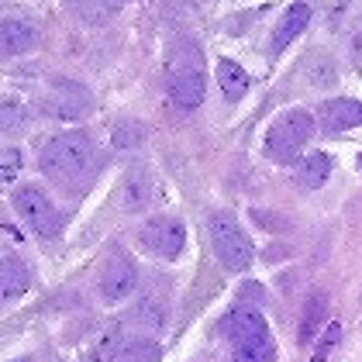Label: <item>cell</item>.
<instances>
[{
    "instance_id": "obj_14",
    "label": "cell",
    "mask_w": 362,
    "mask_h": 362,
    "mask_svg": "<svg viewBox=\"0 0 362 362\" xmlns=\"http://www.w3.org/2000/svg\"><path fill=\"white\" fill-rule=\"evenodd\" d=\"M166 314H169V297L166 293H156V290H148L139 300V307H135V321L145 325L148 332H159L166 325Z\"/></svg>"
},
{
    "instance_id": "obj_15",
    "label": "cell",
    "mask_w": 362,
    "mask_h": 362,
    "mask_svg": "<svg viewBox=\"0 0 362 362\" xmlns=\"http://www.w3.org/2000/svg\"><path fill=\"white\" fill-rule=\"evenodd\" d=\"M66 4H69V11L76 18H83L86 25H104L124 7V0H66Z\"/></svg>"
},
{
    "instance_id": "obj_11",
    "label": "cell",
    "mask_w": 362,
    "mask_h": 362,
    "mask_svg": "<svg viewBox=\"0 0 362 362\" xmlns=\"http://www.w3.org/2000/svg\"><path fill=\"white\" fill-rule=\"evenodd\" d=\"M321 124L328 132H349V128H359L362 124V104L359 100H349V97H334L321 107Z\"/></svg>"
},
{
    "instance_id": "obj_12",
    "label": "cell",
    "mask_w": 362,
    "mask_h": 362,
    "mask_svg": "<svg viewBox=\"0 0 362 362\" xmlns=\"http://www.w3.org/2000/svg\"><path fill=\"white\" fill-rule=\"evenodd\" d=\"M307 21H310V7H307V4H300V0H297V4H290V7H286V14H283V21H279L276 31H273L269 52H273V56H279V52H283V49H286V45H290V42H293V38L307 28Z\"/></svg>"
},
{
    "instance_id": "obj_4",
    "label": "cell",
    "mask_w": 362,
    "mask_h": 362,
    "mask_svg": "<svg viewBox=\"0 0 362 362\" xmlns=\"http://www.w3.org/2000/svg\"><path fill=\"white\" fill-rule=\"evenodd\" d=\"M207 231H211V242H214V252H218L224 269L245 273L252 266V259H255V249H252L249 235L242 231V224L235 221L228 211H214L207 218Z\"/></svg>"
},
{
    "instance_id": "obj_21",
    "label": "cell",
    "mask_w": 362,
    "mask_h": 362,
    "mask_svg": "<svg viewBox=\"0 0 362 362\" xmlns=\"http://www.w3.org/2000/svg\"><path fill=\"white\" fill-rule=\"evenodd\" d=\"M111 141H114V148H121V152L141 148V141H145V124H141V121H117L114 132H111Z\"/></svg>"
},
{
    "instance_id": "obj_10",
    "label": "cell",
    "mask_w": 362,
    "mask_h": 362,
    "mask_svg": "<svg viewBox=\"0 0 362 362\" xmlns=\"http://www.w3.org/2000/svg\"><path fill=\"white\" fill-rule=\"evenodd\" d=\"M38 45V28L21 18H0V56H25Z\"/></svg>"
},
{
    "instance_id": "obj_2",
    "label": "cell",
    "mask_w": 362,
    "mask_h": 362,
    "mask_svg": "<svg viewBox=\"0 0 362 362\" xmlns=\"http://www.w3.org/2000/svg\"><path fill=\"white\" fill-rule=\"evenodd\" d=\"M166 90L176 107L194 111L207 97V62L200 45L190 38H180L166 56Z\"/></svg>"
},
{
    "instance_id": "obj_7",
    "label": "cell",
    "mask_w": 362,
    "mask_h": 362,
    "mask_svg": "<svg viewBox=\"0 0 362 362\" xmlns=\"http://www.w3.org/2000/svg\"><path fill=\"white\" fill-rule=\"evenodd\" d=\"M139 242L141 249L148 255H156V259H176L187 245V228L176 218H152L139 231Z\"/></svg>"
},
{
    "instance_id": "obj_5",
    "label": "cell",
    "mask_w": 362,
    "mask_h": 362,
    "mask_svg": "<svg viewBox=\"0 0 362 362\" xmlns=\"http://www.w3.org/2000/svg\"><path fill=\"white\" fill-rule=\"evenodd\" d=\"M314 135V117L300 107H290L283 111L269 124V135H266V152L276 159V163H293L297 152L304 148Z\"/></svg>"
},
{
    "instance_id": "obj_18",
    "label": "cell",
    "mask_w": 362,
    "mask_h": 362,
    "mask_svg": "<svg viewBox=\"0 0 362 362\" xmlns=\"http://www.w3.org/2000/svg\"><path fill=\"white\" fill-rule=\"evenodd\" d=\"M218 83H221V90H224V97H228V100H242V97H245V90H249V73H245L238 62L221 59V62H218Z\"/></svg>"
},
{
    "instance_id": "obj_3",
    "label": "cell",
    "mask_w": 362,
    "mask_h": 362,
    "mask_svg": "<svg viewBox=\"0 0 362 362\" xmlns=\"http://www.w3.org/2000/svg\"><path fill=\"white\" fill-rule=\"evenodd\" d=\"M221 334L231 341L235 362H273L276 359V345L266 317L255 307H235L231 314L221 317Z\"/></svg>"
},
{
    "instance_id": "obj_20",
    "label": "cell",
    "mask_w": 362,
    "mask_h": 362,
    "mask_svg": "<svg viewBox=\"0 0 362 362\" xmlns=\"http://www.w3.org/2000/svg\"><path fill=\"white\" fill-rule=\"evenodd\" d=\"M117 362H159V345L152 338H124Z\"/></svg>"
},
{
    "instance_id": "obj_19",
    "label": "cell",
    "mask_w": 362,
    "mask_h": 362,
    "mask_svg": "<svg viewBox=\"0 0 362 362\" xmlns=\"http://www.w3.org/2000/svg\"><path fill=\"white\" fill-rule=\"evenodd\" d=\"M325 310H328V297L325 293H310L304 304V314H300V341H310L314 334L325 328Z\"/></svg>"
},
{
    "instance_id": "obj_9",
    "label": "cell",
    "mask_w": 362,
    "mask_h": 362,
    "mask_svg": "<svg viewBox=\"0 0 362 362\" xmlns=\"http://www.w3.org/2000/svg\"><path fill=\"white\" fill-rule=\"evenodd\" d=\"M135 286H139V269H135V262H132L128 255L117 252L111 262H107L104 276H100V297H104L107 304H121L124 297H132Z\"/></svg>"
},
{
    "instance_id": "obj_23",
    "label": "cell",
    "mask_w": 362,
    "mask_h": 362,
    "mask_svg": "<svg viewBox=\"0 0 362 362\" xmlns=\"http://www.w3.org/2000/svg\"><path fill=\"white\" fill-rule=\"evenodd\" d=\"M25 124H28V107H25V104H18V100H4V104H0V132L14 135V132H21Z\"/></svg>"
},
{
    "instance_id": "obj_17",
    "label": "cell",
    "mask_w": 362,
    "mask_h": 362,
    "mask_svg": "<svg viewBox=\"0 0 362 362\" xmlns=\"http://www.w3.org/2000/svg\"><path fill=\"white\" fill-rule=\"evenodd\" d=\"M152 197H156V183H152V176H148L145 169L128 173V180H124V204H128V211H141V207H148V204H152Z\"/></svg>"
},
{
    "instance_id": "obj_1",
    "label": "cell",
    "mask_w": 362,
    "mask_h": 362,
    "mask_svg": "<svg viewBox=\"0 0 362 362\" xmlns=\"http://www.w3.org/2000/svg\"><path fill=\"white\" fill-rule=\"evenodd\" d=\"M97 166V148L83 132H62L38 152V169L62 190H80L93 176Z\"/></svg>"
},
{
    "instance_id": "obj_22",
    "label": "cell",
    "mask_w": 362,
    "mask_h": 362,
    "mask_svg": "<svg viewBox=\"0 0 362 362\" xmlns=\"http://www.w3.org/2000/svg\"><path fill=\"white\" fill-rule=\"evenodd\" d=\"M121 345H124L121 328H117V325H111L107 332L97 338V345H93V362H117V356H121Z\"/></svg>"
},
{
    "instance_id": "obj_13",
    "label": "cell",
    "mask_w": 362,
    "mask_h": 362,
    "mask_svg": "<svg viewBox=\"0 0 362 362\" xmlns=\"http://www.w3.org/2000/svg\"><path fill=\"white\" fill-rule=\"evenodd\" d=\"M31 286V269L21 259H4L0 262V300H18L21 293H28Z\"/></svg>"
},
{
    "instance_id": "obj_24",
    "label": "cell",
    "mask_w": 362,
    "mask_h": 362,
    "mask_svg": "<svg viewBox=\"0 0 362 362\" xmlns=\"http://www.w3.org/2000/svg\"><path fill=\"white\" fill-rule=\"evenodd\" d=\"M18 173H21V152H18V148L0 145V187L14 183V180H18Z\"/></svg>"
},
{
    "instance_id": "obj_6",
    "label": "cell",
    "mask_w": 362,
    "mask_h": 362,
    "mask_svg": "<svg viewBox=\"0 0 362 362\" xmlns=\"http://www.w3.org/2000/svg\"><path fill=\"white\" fill-rule=\"evenodd\" d=\"M14 211L21 214V221L28 224L38 238H56L62 231V214L59 207L49 200V194L35 183H25L14 190Z\"/></svg>"
},
{
    "instance_id": "obj_25",
    "label": "cell",
    "mask_w": 362,
    "mask_h": 362,
    "mask_svg": "<svg viewBox=\"0 0 362 362\" xmlns=\"http://www.w3.org/2000/svg\"><path fill=\"white\" fill-rule=\"evenodd\" d=\"M338 338H341V325H338V321H332V325L325 328V334H321V341H317V349H314L310 362H325V359H328V356H332V349L338 345Z\"/></svg>"
},
{
    "instance_id": "obj_16",
    "label": "cell",
    "mask_w": 362,
    "mask_h": 362,
    "mask_svg": "<svg viewBox=\"0 0 362 362\" xmlns=\"http://www.w3.org/2000/svg\"><path fill=\"white\" fill-rule=\"evenodd\" d=\"M328 176H332V156H325V152H310L297 166V180H300V187H307V190L325 187Z\"/></svg>"
},
{
    "instance_id": "obj_8",
    "label": "cell",
    "mask_w": 362,
    "mask_h": 362,
    "mask_svg": "<svg viewBox=\"0 0 362 362\" xmlns=\"http://www.w3.org/2000/svg\"><path fill=\"white\" fill-rule=\"evenodd\" d=\"M42 104H45V111L52 114V117L76 121V117H83V114L93 107V97H90L80 83H66V80H59V83L45 93Z\"/></svg>"
}]
</instances>
